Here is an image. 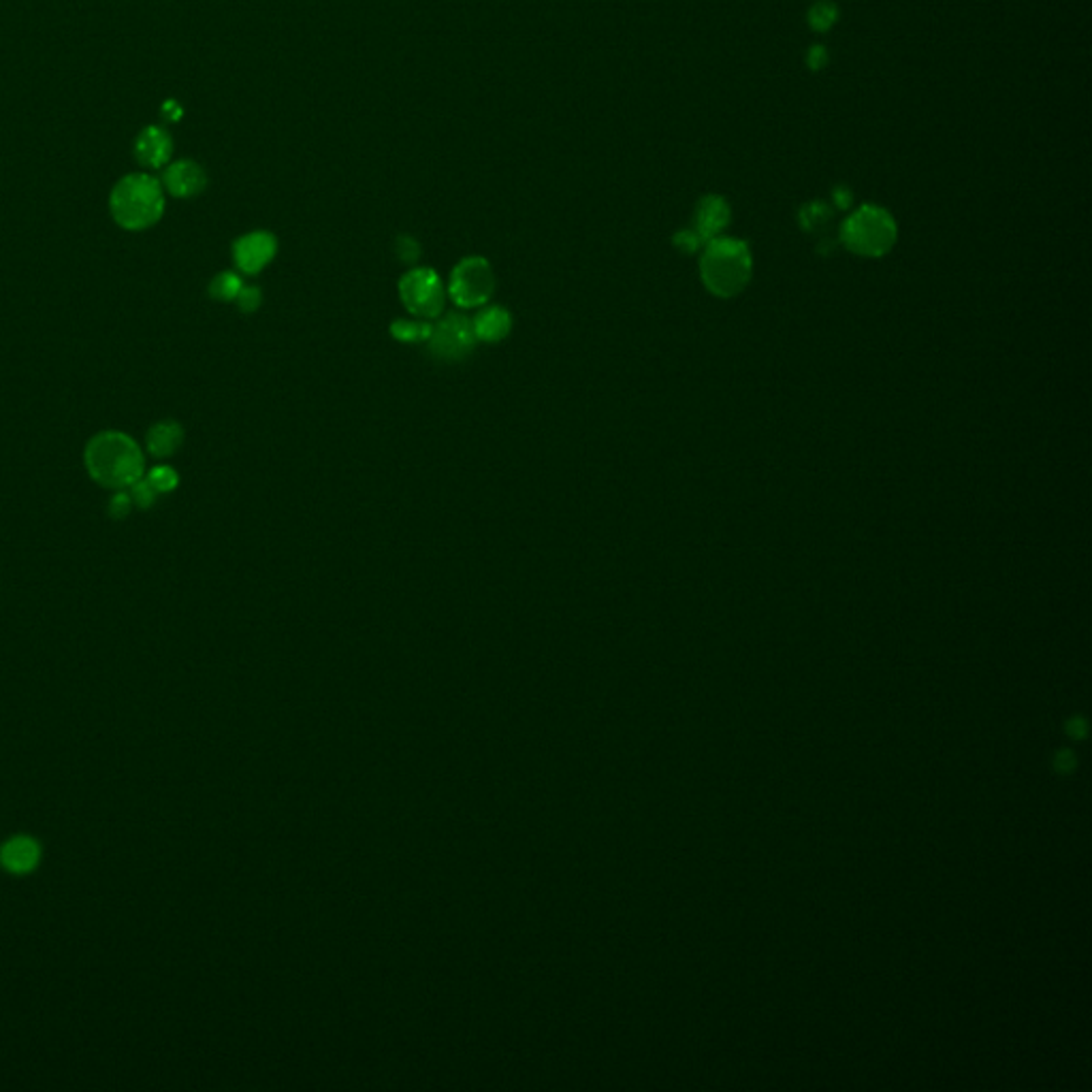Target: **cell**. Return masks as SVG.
I'll use <instances>...</instances> for the list:
<instances>
[{
  "mask_svg": "<svg viewBox=\"0 0 1092 1092\" xmlns=\"http://www.w3.org/2000/svg\"><path fill=\"white\" fill-rule=\"evenodd\" d=\"M476 339L472 318L463 312H444L439 318L433 320L432 338H429L427 348L433 357L439 361H463L474 352Z\"/></svg>",
  "mask_w": 1092,
  "mask_h": 1092,
  "instance_id": "7",
  "label": "cell"
},
{
  "mask_svg": "<svg viewBox=\"0 0 1092 1092\" xmlns=\"http://www.w3.org/2000/svg\"><path fill=\"white\" fill-rule=\"evenodd\" d=\"M1056 766L1061 770H1071L1073 766H1075V760H1073L1071 754H1061L1056 760Z\"/></svg>",
  "mask_w": 1092,
  "mask_h": 1092,
  "instance_id": "25",
  "label": "cell"
},
{
  "mask_svg": "<svg viewBox=\"0 0 1092 1092\" xmlns=\"http://www.w3.org/2000/svg\"><path fill=\"white\" fill-rule=\"evenodd\" d=\"M173 139L160 126H148L135 141V158L148 169H160L171 160Z\"/></svg>",
  "mask_w": 1092,
  "mask_h": 1092,
  "instance_id": "12",
  "label": "cell"
},
{
  "mask_svg": "<svg viewBox=\"0 0 1092 1092\" xmlns=\"http://www.w3.org/2000/svg\"><path fill=\"white\" fill-rule=\"evenodd\" d=\"M278 254V238L269 231H252L233 244V263L244 276H258Z\"/></svg>",
  "mask_w": 1092,
  "mask_h": 1092,
  "instance_id": "8",
  "label": "cell"
},
{
  "mask_svg": "<svg viewBox=\"0 0 1092 1092\" xmlns=\"http://www.w3.org/2000/svg\"><path fill=\"white\" fill-rule=\"evenodd\" d=\"M129 495L132 499V506H137V508H141V510L152 508L156 498H158V493H156V491L152 489V485H150L145 479L132 482V485L129 486Z\"/></svg>",
  "mask_w": 1092,
  "mask_h": 1092,
  "instance_id": "20",
  "label": "cell"
},
{
  "mask_svg": "<svg viewBox=\"0 0 1092 1092\" xmlns=\"http://www.w3.org/2000/svg\"><path fill=\"white\" fill-rule=\"evenodd\" d=\"M241 288H244V280H241L238 271H222L211 278L207 292H210L211 299L220 301V304H231V301L235 304Z\"/></svg>",
  "mask_w": 1092,
  "mask_h": 1092,
  "instance_id": "16",
  "label": "cell"
},
{
  "mask_svg": "<svg viewBox=\"0 0 1092 1092\" xmlns=\"http://www.w3.org/2000/svg\"><path fill=\"white\" fill-rule=\"evenodd\" d=\"M807 63L813 70L824 69L826 63H828V51H826V47L824 45L811 47V51H808V56H807Z\"/></svg>",
  "mask_w": 1092,
  "mask_h": 1092,
  "instance_id": "24",
  "label": "cell"
},
{
  "mask_svg": "<svg viewBox=\"0 0 1092 1092\" xmlns=\"http://www.w3.org/2000/svg\"><path fill=\"white\" fill-rule=\"evenodd\" d=\"M235 305H238L239 312H244V314H254V312L261 310V305H263V291L258 286L244 285V288L239 291L238 299H235Z\"/></svg>",
  "mask_w": 1092,
  "mask_h": 1092,
  "instance_id": "21",
  "label": "cell"
},
{
  "mask_svg": "<svg viewBox=\"0 0 1092 1092\" xmlns=\"http://www.w3.org/2000/svg\"><path fill=\"white\" fill-rule=\"evenodd\" d=\"M1071 734H1073V736H1082V734H1084V726H1082L1080 721H1077V723L1073 721V723H1071Z\"/></svg>",
  "mask_w": 1092,
  "mask_h": 1092,
  "instance_id": "26",
  "label": "cell"
},
{
  "mask_svg": "<svg viewBox=\"0 0 1092 1092\" xmlns=\"http://www.w3.org/2000/svg\"><path fill=\"white\" fill-rule=\"evenodd\" d=\"M113 220L126 231H144L154 226L164 214V188L160 179L148 173H132L113 186L110 197Z\"/></svg>",
  "mask_w": 1092,
  "mask_h": 1092,
  "instance_id": "3",
  "label": "cell"
},
{
  "mask_svg": "<svg viewBox=\"0 0 1092 1092\" xmlns=\"http://www.w3.org/2000/svg\"><path fill=\"white\" fill-rule=\"evenodd\" d=\"M841 241L860 257H883L896 241V222L883 207L862 205L843 222Z\"/></svg>",
  "mask_w": 1092,
  "mask_h": 1092,
  "instance_id": "4",
  "label": "cell"
},
{
  "mask_svg": "<svg viewBox=\"0 0 1092 1092\" xmlns=\"http://www.w3.org/2000/svg\"><path fill=\"white\" fill-rule=\"evenodd\" d=\"M145 480L152 485V489L156 493H171V491L178 489L179 485V476L173 467L169 466H156L152 470L145 474Z\"/></svg>",
  "mask_w": 1092,
  "mask_h": 1092,
  "instance_id": "18",
  "label": "cell"
},
{
  "mask_svg": "<svg viewBox=\"0 0 1092 1092\" xmlns=\"http://www.w3.org/2000/svg\"><path fill=\"white\" fill-rule=\"evenodd\" d=\"M754 273V257L745 241L715 238L707 241L700 257V276L704 286L721 299L739 295L749 285Z\"/></svg>",
  "mask_w": 1092,
  "mask_h": 1092,
  "instance_id": "2",
  "label": "cell"
},
{
  "mask_svg": "<svg viewBox=\"0 0 1092 1092\" xmlns=\"http://www.w3.org/2000/svg\"><path fill=\"white\" fill-rule=\"evenodd\" d=\"M693 222H696V226L692 231L698 235L702 244H707V241L720 238L723 229L727 226V222H730V205H727V201L723 197H704L698 203Z\"/></svg>",
  "mask_w": 1092,
  "mask_h": 1092,
  "instance_id": "13",
  "label": "cell"
},
{
  "mask_svg": "<svg viewBox=\"0 0 1092 1092\" xmlns=\"http://www.w3.org/2000/svg\"><path fill=\"white\" fill-rule=\"evenodd\" d=\"M432 331L433 320L414 318V316H410V318H395L389 325L391 338L399 344H427L429 338H432Z\"/></svg>",
  "mask_w": 1092,
  "mask_h": 1092,
  "instance_id": "15",
  "label": "cell"
},
{
  "mask_svg": "<svg viewBox=\"0 0 1092 1092\" xmlns=\"http://www.w3.org/2000/svg\"><path fill=\"white\" fill-rule=\"evenodd\" d=\"M836 20H839V7L834 3H830V0H817L811 7V11H808V23L817 32L828 30V28L834 26Z\"/></svg>",
  "mask_w": 1092,
  "mask_h": 1092,
  "instance_id": "17",
  "label": "cell"
},
{
  "mask_svg": "<svg viewBox=\"0 0 1092 1092\" xmlns=\"http://www.w3.org/2000/svg\"><path fill=\"white\" fill-rule=\"evenodd\" d=\"M84 461L92 480L107 489H129L132 482L144 479V452L135 439L122 432L97 433L86 444Z\"/></svg>",
  "mask_w": 1092,
  "mask_h": 1092,
  "instance_id": "1",
  "label": "cell"
},
{
  "mask_svg": "<svg viewBox=\"0 0 1092 1092\" xmlns=\"http://www.w3.org/2000/svg\"><path fill=\"white\" fill-rule=\"evenodd\" d=\"M397 295L410 316L436 320L446 312V282L432 267L414 265L397 282Z\"/></svg>",
  "mask_w": 1092,
  "mask_h": 1092,
  "instance_id": "5",
  "label": "cell"
},
{
  "mask_svg": "<svg viewBox=\"0 0 1092 1092\" xmlns=\"http://www.w3.org/2000/svg\"><path fill=\"white\" fill-rule=\"evenodd\" d=\"M802 224L805 229H815L817 224H824L826 220L830 218V210L824 205V203H811L802 210Z\"/></svg>",
  "mask_w": 1092,
  "mask_h": 1092,
  "instance_id": "22",
  "label": "cell"
},
{
  "mask_svg": "<svg viewBox=\"0 0 1092 1092\" xmlns=\"http://www.w3.org/2000/svg\"><path fill=\"white\" fill-rule=\"evenodd\" d=\"M476 339L482 344H499L513 333L514 320L508 307L486 304L479 307L476 316H472Z\"/></svg>",
  "mask_w": 1092,
  "mask_h": 1092,
  "instance_id": "11",
  "label": "cell"
},
{
  "mask_svg": "<svg viewBox=\"0 0 1092 1092\" xmlns=\"http://www.w3.org/2000/svg\"><path fill=\"white\" fill-rule=\"evenodd\" d=\"M132 510V499L129 493L124 491H117L116 495L111 498L110 502V517L116 519V521H122L124 517H129V513Z\"/></svg>",
  "mask_w": 1092,
  "mask_h": 1092,
  "instance_id": "23",
  "label": "cell"
},
{
  "mask_svg": "<svg viewBox=\"0 0 1092 1092\" xmlns=\"http://www.w3.org/2000/svg\"><path fill=\"white\" fill-rule=\"evenodd\" d=\"M163 188L178 198H192L201 195L207 186V175L195 160H178L169 164L163 175Z\"/></svg>",
  "mask_w": 1092,
  "mask_h": 1092,
  "instance_id": "9",
  "label": "cell"
},
{
  "mask_svg": "<svg viewBox=\"0 0 1092 1092\" xmlns=\"http://www.w3.org/2000/svg\"><path fill=\"white\" fill-rule=\"evenodd\" d=\"M145 444H148V451L152 452L156 459H167V457H173L184 444L182 425L175 423V420H163V423H156L154 427H150L148 436H145Z\"/></svg>",
  "mask_w": 1092,
  "mask_h": 1092,
  "instance_id": "14",
  "label": "cell"
},
{
  "mask_svg": "<svg viewBox=\"0 0 1092 1092\" xmlns=\"http://www.w3.org/2000/svg\"><path fill=\"white\" fill-rule=\"evenodd\" d=\"M41 862V845L28 834L11 836L0 847V867L11 874H28Z\"/></svg>",
  "mask_w": 1092,
  "mask_h": 1092,
  "instance_id": "10",
  "label": "cell"
},
{
  "mask_svg": "<svg viewBox=\"0 0 1092 1092\" xmlns=\"http://www.w3.org/2000/svg\"><path fill=\"white\" fill-rule=\"evenodd\" d=\"M495 285H498V280H495V271L489 258L472 254V257H463L451 269L446 292L448 299L459 310H479V307L491 304L495 295Z\"/></svg>",
  "mask_w": 1092,
  "mask_h": 1092,
  "instance_id": "6",
  "label": "cell"
},
{
  "mask_svg": "<svg viewBox=\"0 0 1092 1092\" xmlns=\"http://www.w3.org/2000/svg\"><path fill=\"white\" fill-rule=\"evenodd\" d=\"M395 254L401 263H405L408 267H414L419 263L423 250H420V244L412 235H399L395 241Z\"/></svg>",
  "mask_w": 1092,
  "mask_h": 1092,
  "instance_id": "19",
  "label": "cell"
}]
</instances>
